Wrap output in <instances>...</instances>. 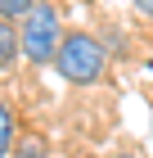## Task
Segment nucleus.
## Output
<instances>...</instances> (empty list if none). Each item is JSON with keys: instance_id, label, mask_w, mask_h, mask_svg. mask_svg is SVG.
Masks as SVG:
<instances>
[{"instance_id": "f257e3e1", "label": "nucleus", "mask_w": 153, "mask_h": 158, "mask_svg": "<svg viewBox=\"0 0 153 158\" xmlns=\"http://www.w3.org/2000/svg\"><path fill=\"white\" fill-rule=\"evenodd\" d=\"M54 68H59V77L72 81V86H95L104 77V68H108V50L99 45V36H90V32H68L63 45H59Z\"/></svg>"}, {"instance_id": "f03ea898", "label": "nucleus", "mask_w": 153, "mask_h": 158, "mask_svg": "<svg viewBox=\"0 0 153 158\" xmlns=\"http://www.w3.org/2000/svg\"><path fill=\"white\" fill-rule=\"evenodd\" d=\"M18 32H23V59H27V63H50V59H59L63 36H59V9H54V5H41V0H36Z\"/></svg>"}, {"instance_id": "7ed1b4c3", "label": "nucleus", "mask_w": 153, "mask_h": 158, "mask_svg": "<svg viewBox=\"0 0 153 158\" xmlns=\"http://www.w3.org/2000/svg\"><path fill=\"white\" fill-rule=\"evenodd\" d=\"M18 54H23V32H18V23L0 18V68H9Z\"/></svg>"}, {"instance_id": "20e7f679", "label": "nucleus", "mask_w": 153, "mask_h": 158, "mask_svg": "<svg viewBox=\"0 0 153 158\" xmlns=\"http://www.w3.org/2000/svg\"><path fill=\"white\" fill-rule=\"evenodd\" d=\"M9 149H14V113L0 99V158H9Z\"/></svg>"}, {"instance_id": "39448f33", "label": "nucleus", "mask_w": 153, "mask_h": 158, "mask_svg": "<svg viewBox=\"0 0 153 158\" xmlns=\"http://www.w3.org/2000/svg\"><path fill=\"white\" fill-rule=\"evenodd\" d=\"M14 158H50V149H45V140H41V135H27L23 145L14 149Z\"/></svg>"}, {"instance_id": "423d86ee", "label": "nucleus", "mask_w": 153, "mask_h": 158, "mask_svg": "<svg viewBox=\"0 0 153 158\" xmlns=\"http://www.w3.org/2000/svg\"><path fill=\"white\" fill-rule=\"evenodd\" d=\"M135 9H140V14H153V0H135Z\"/></svg>"}, {"instance_id": "0eeeda50", "label": "nucleus", "mask_w": 153, "mask_h": 158, "mask_svg": "<svg viewBox=\"0 0 153 158\" xmlns=\"http://www.w3.org/2000/svg\"><path fill=\"white\" fill-rule=\"evenodd\" d=\"M113 158H140V154H131V149H117V154H113Z\"/></svg>"}, {"instance_id": "6e6552de", "label": "nucleus", "mask_w": 153, "mask_h": 158, "mask_svg": "<svg viewBox=\"0 0 153 158\" xmlns=\"http://www.w3.org/2000/svg\"><path fill=\"white\" fill-rule=\"evenodd\" d=\"M81 158H95V154H81Z\"/></svg>"}, {"instance_id": "1a4fd4ad", "label": "nucleus", "mask_w": 153, "mask_h": 158, "mask_svg": "<svg viewBox=\"0 0 153 158\" xmlns=\"http://www.w3.org/2000/svg\"><path fill=\"white\" fill-rule=\"evenodd\" d=\"M149 68H153V59H149Z\"/></svg>"}]
</instances>
